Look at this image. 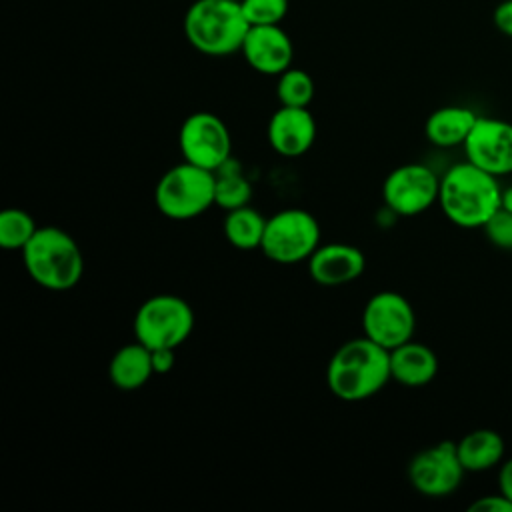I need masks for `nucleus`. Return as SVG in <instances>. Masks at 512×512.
I'll return each mask as SVG.
<instances>
[{"label":"nucleus","mask_w":512,"mask_h":512,"mask_svg":"<svg viewBox=\"0 0 512 512\" xmlns=\"http://www.w3.org/2000/svg\"><path fill=\"white\" fill-rule=\"evenodd\" d=\"M390 380V350L366 336L344 342L326 366V386L344 402L368 400Z\"/></svg>","instance_id":"1"},{"label":"nucleus","mask_w":512,"mask_h":512,"mask_svg":"<svg viewBox=\"0 0 512 512\" xmlns=\"http://www.w3.org/2000/svg\"><path fill=\"white\" fill-rule=\"evenodd\" d=\"M496 178L468 160L452 166L440 178L438 202L444 216L460 228H484L502 206V188Z\"/></svg>","instance_id":"2"},{"label":"nucleus","mask_w":512,"mask_h":512,"mask_svg":"<svg viewBox=\"0 0 512 512\" xmlns=\"http://www.w3.org/2000/svg\"><path fill=\"white\" fill-rule=\"evenodd\" d=\"M28 276L42 288L66 292L84 274V256L78 242L58 226H40L22 250Z\"/></svg>","instance_id":"3"},{"label":"nucleus","mask_w":512,"mask_h":512,"mask_svg":"<svg viewBox=\"0 0 512 512\" xmlns=\"http://www.w3.org/2000/svg\"><path fill=\"white\" fill-rule=\"evenodd\" d=\"M184 36L200 54L222 58L240 52L250 24L232 0H194L184 14Z\"/></svg>","instance_id":"4"},{"label":"nucleus","mask_w":512,"mask_h":512,"mask_svg":"<svg viewBox=\"0 0 512 512\" xmlns=\"http://www.w3.org/2000/svg\"><path fill=\"white\" fill-rule=\"evenodd\" d=\"M158 212L170 220H192L214 206V172L182 160L154 188Z\"/></svg>","instance_id":"5"},{"label":"nucleus","mask_w":512,"mask_h":512,"mask_svg":"<svg viewBox=\"0 0 512 512\" xmlns=\"http://www.w3.org/2000/svg\"><path fill=\"white\" fill-rule=\"evenodd\" d=\"M132 328L134 338L150 350L178 348L194 330V310L176 294H156L138 306Z\"/></svg>","instance_id":"6"},{"label":"nucleus","mask_w":512,"mask_h":512,"mask_svg":"<svg viewBox=\"0 0 512 512\" xmlns=\"http://www.w3.org/2000/svg\"><path fill=\"white\" fill-rule=\"evenodd\" d=\"M320 224L304 208H284L266 218L262 254L276 264L308 262L320 246Z\"/></svg>","instance_id":"7"},{"label":"nucleus","mask_w":512,"mask_h":512,"mask_svg":"<svg viewBox=\"0 0 512 512\" xmlns=\"http://www.w3.org/2000/svg\"><path fill=\"white\" fill-rule=\"evenodd\" d=\"M178 148L186 162L214 172L232 158V136L220 116L200 110L180 124Z\"/></svg>","instance_id":"8"},{"label":"nucleus","mask_w":512,"mask_h":512,"mask_svg":"<svg viewBox=\"0 0 512 512\" xmlns=\"http://www.w3.org/2000/svg\"><path fill=\"white\" fill-rule=\"evenodd\" d=\"M416 314L412 304L394 290H382L368 298L362 310V332L386 350L412 340Z\"/></svg>","instance_id":"9"},{"label":"nucleus","mask_w":512,"mask_h":512,"mask_svg":"<svg viewBox=\"0 0 512 512\" xmlns=\"http://www.w3.org/2000/svg\"><path fill=\"white\" fill-rule=\"evenodd\" d=\"M440 178L432 168L408 162L394 168L382 184V200L386 208L398 216H416L438 202Z\"/></svg>","instance_id":"10"},{"label":"nucleus","mask_w":512,"mask_h":512,"mask_svg":"<svg viewBox=\"0 0 512 512\" xmlns=\"http://www.w3.org/2000/svg\"><path fill=\"white\" fill-rule=\"evenodd\" d=\"M464 472L456 444L450 440L422 448L408 464V480L412 488L430 498L452 494L460 486Z\"/></svg>","instance_id":"11"},{"label":"nucleus","mask_w":512,"mask_h":512,"mask_svg":"<svg viewBox=\"0 0 512 512\" xmlns=\"http://www.w3.org/2000/svg\"><path fill=\"white\" fill-rule=\"evenodd\" d=\"M466 160L478 168L504 176L512 172V124L500 118L478 116L464 142Z\"/></svg>","instance_id":"12"},{"label":"nucleus","mask_w":512,"mask_h":512,"mask_svg":"<svg viewBox=\"0 0 512 512\" xmlns=\"http://www.w3.org/2000/svg\"><path fill=\"white\" fill-rule=\"evenodd\" d=\"M240 54L258 74L280 76L292 66L294 44L280 24L250 26Z\"/></svg>","instance_id":"13"},{"label":"nucleus","mask_w":512,"mask_h":512,"mask_svg":"<svg viewBox=\"0 0 512 512\" xmlns=\"http://www.w3.org/2000/svg\"><path fill=\"white\" fill-rule=\"evenodd\" d=\"M266 136L276 154L298 158L306 154L316 140V120L308 108L280 104L268 120Z\"/></svg>","instance_id":"14"},{"label":"nucleus","mask_w":512,"mask_h":512,"mask_svg":"<svg viewBox=\"0 0 512 512\" xmlns=\"http://www.w3.org/2000/svg\"><path fill=\"white\" fill-rule=\"evenodd\" d=\"M308 274L320 286H342L362 276L366 268L364 252L348 242L320 244L308 258Z\"/></svg>","instance_id":"15"},{"label":"nucleus","mask_w":512,"mask_h":512,"mask_svg":"<svg viewBox=\"0 0 512 512\" xmlns=\"http://www.w3.org/2000/svg\"><path fill=\"white\" fill-rule=\"evenodd\" d=\"M438 372V358L426 344L408 340L390 350L392 380L406 388H420L434 380Z\"/></svg>","instance_id":"16"},{"label":"nucleus","mask_w":512,"mask_h":512,"mask_svg":"<svg viewBox=\"0 0 512 512\" xmlns=\"http://www.w3.org/2000/svg\"><path fill=\"white\" fill-rule=\"evenodd\" d=\"M154 376L152 350L142 342L134 340L120 346L108 364V378L118 390H138Z\"/></svg>","instance_id":"17"},{"label":"nucleus","mask_w":512,"mask_h":512,"mask_svg":"<svg viewBox=\"0 0 512 512\" xmlns=\"http://www.w3.org/2000/svg\"><path fill=\"white\" fill-rule=\"evenodd\" d=\"M476 120V112L466 106H442L426 118L424 134L428 142L438 148L464 146Z\"/></svg>","instance_id":"18"},{"label":"nucleus","mask_w":512,"mask_h":512,"mask_svg":"<svg viewBox=\"0 0 512 512\" xmlns=\"http://www.w3.org/2000/svg\"><path fill=\"white\" fill-rule=\"evenodd\" d=\"M456 450L466 472H482L502 462L506 444L496 430L478 428L456 442Z\"/></svg>","instance_id":"19"},{"label":"nucleus","mask_w":512,"mask_h":512,"mask_svg":"<svg viewBox=\"0 0 512 512\" xmlns=\"http://www.w3.org/2000/svg\"><path fill=\"white\" fill-rule=\"evenodd\" d=\"M266 218L250 204L228 210L222 220V232L230 246L238 250L260 248L264 238Z\"/></svg>","instance_id":"20"},{"label":"nucleus","mask_w":512,"mask_h":512,"mask_svg":"<svg viewBox=\"0 0 512 512\" xmlns=\"http://www.w3.org/2000/svg\"><path fill=\"white\" fill-rule=\"evenodd\" d=\"M250 198L252 184L234 158L214 170V206H220L224 212H228L250 204Z\"/></svg>","instance_id":"21"},{"label":"nucleus","mask_w":512,"mask_h":512,"mask_svg":"<svg viewBox=\"0 0 512 512\" xmlns=\"http://www.w3.org/2000/svg\"><path fill=\"white\" fill-rule=\"evenodd\" d=\"M40 226L24 208H6L0 212V246L4 250H24Z\"/></svg>","instance_id":"22"},{"label":"nucleus","mask_w":512,"mask_h":512,"mask_svg":"<svg viewBox=\"0 0 512 512\" xmlns=\"http://www.w3.org/2000/svg\"><path fill=\"white\" fill-rule=\"evenodd\" d=\"M276 78V96L282 106L308 108L314 98V80L306 70L290 66Z\"/></svg>","instance_id":"23"},{"label":"nucleus","mask_w":512,"mask_h":512,"mask_svg":"<svg viewBox=\"0 0 512 512\" xmlns=\"http://www.w3.org/2000/svg\"><path fill=\"white\" fill-rule=\"evenodd\" d=\"M240 8L250 26L280 24L288 14V0H240Z\"/></svg>","instance_id":"24"},{"label":"nucleus","mask_w":512,"mask_h":512,"mask_svg":"<svg viewBox=\"0 0 512 512\" xmlns=\"http://www.w3.org/2000/svg\"><path fill=\"white\" fill-rule=\"evenodd\" d=\"M484 232L494 246L512 250V212L500 206L484 224Z\"/></svg>","instance_id":"25"},{"label":"nucleus","mask_w":512,"mask_h":512,"mask_svg":"<svg viewBox=\"0 0 512 512\" xmlns=\"http://www.w3.org/2000/svg\"><path fill=\"white\" fill-rule=\"evenodd\" d=\"M468 510L472 512H512V502L504 494H492V496H482L474 500Z\"/></svg>","instance_id":"26"},{"label":"nucleus","mask_w":512,"mask_h":512,"mask_svg":"<svg viewBox=\"0 0 512 512\" xmlns=\"http://www.w3.org/2000/svg\"><path fill=\"white\" fill-rule=\"evenodd\" d=\"M176 364V348H156L152 350L154 374H168Z\"/></svg>","instance_id":"27"},{"label":"nucleus","mask_w":512,"mask_h":512,"mask_svg":"<svg viewBox=\"0 0 512 512\" xmlns=\"http://www.w3.org/2000/svg\"><path fill=\"white\" fill-rule=\"evenodd\" d=\"M494 26L504 34L512 38V0H502L494 8Z\"/></svg>","instance_id":"28"},{"label":"nucleus","mask_w":512,"mask_h":512,"mask_svg":"<svg viewBox=\"0 0 512 512\" xmlns=\"http://www.w3.org/2000/svg\"><path fill=\"white\" fill-rule=\"evenodd\" d=\"M498 488L500 494H504L512 502V458H508L498 472Z\"/></svg>","instance_id":"29"},{"label":"nucleus","mask_w":512,"mask_h":512,"mask_svg":"<svg viewBox=\"0 0 512 512\" xmlns=\"http://www.w3.org/2000/svg\"><path fill=\"white\" fill-rule=\"evenodd\" d=\"M502 208H506V210L512 212V186H508V188L502 190Z\"/></svg>","instance_id":"30"},{"label":"nucleus","mask_w":512,"mask_h":512,"mask_svg":"<svg viewBox=\"0 0 512 512\" xmlns=\"http://www.w3.org/2000/svg\"><path fill=\"white\" fill-rule=\"evenodd\" d=\"M232 2H240V0H232Z\"/></svg>","instance_id":"31"},{"label":"nucleus","mask_w":512,"mask_h":512,"mask_svg":"<svg viewBox=\"0 0 512 512\" xmlns=\"http://www.w3.org/2000/svg\"><path fill=\"white\" fill-rule=\"evenodd\" d=\"M190 2H194V0H190Z\"/></svg>","instance_id":"32"}]
</instances>
